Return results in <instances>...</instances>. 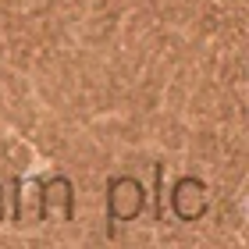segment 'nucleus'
<instances>
[{
	"label": "nucleus",
	"mask_w": 249,
	"mask_h": 249,
	"mask_svg": "<svg viewBox=\"0 0 249 249\" xmlns=\"http://www.w3.org/2000/svg\"><path fill=\"white\" fill-rule=\"evenodd\" d=\"M39 217L43 221H57V224H68L75 217L71 178L53 175V178H47V182H39Z\"/></svg>",
	"instance_id": "2"
},
{
	"label": "nucleus",
	"mask_w": 249,
	"mask_h": 249,
	"mask_svg": "<svg viewBox=\"0 0 249 249\" xmlns=\"http://www.w3.org/2000/svg\"><path fill=\"white\" fill-rule=\"evenodd\" d=\"M210 207V192L199 178H178L171 189V210L178 221H199Z\"/></svg>",
	"instance_id": "3"
},
{
	"label": "nucleus",
	"mask_w": 249,
	"mask_h": 249,
	"mask_svg": "<svg viewBox=\"0 0 249 249\" xmlns=\"http://www.w3.org/2000/svg\"><path fill=\"white\" fill-rule=\"evenodd\" d=\"M15 221L18 228L39 224V178H18V196H15Z\"/></svg>",
	"instance_id": "4"
},
{
	"label": "nucleus",
	"mask_w": 249,
	"mask_h": 249,
	"mask_svg": "<svg viewBox=\"0 0 249 249\" xmlns=\"http://www.w3.org/2000/svg\"><path fill=\"white\" fill-rule=\"evenodd\" d=\"M146 207V189L139 178H132V175H118V178H110V185H107V213H110V221H135L142 213Z\"/></svg>",
	"instance_id": "1"
}]
</instances>
